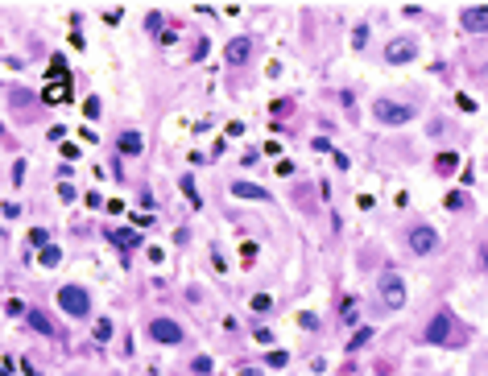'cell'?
I'll return each instance as SVG.
<instances>
[{"label":"cell","mask_w":488,"mask_h":376,"mask_svg":"<svg viewBox=\"0 0 488 376\" xmlns=\"http://www.w3.org/2000/svg\"><path fill=\"white\" fill-rule=\"evenodd\" d=\"M182 190H186V199H191V207H203V199L195 195V182H191V178H182Z\"/></svg>","instance_id":"cell-21"},{"label":"cell","mask_w":488,"mask_h":376,"mask_svg":"<svg viewBox=\"0 0 488 376\" xmlns=\"http://www.w3.org/2000/svg\"><path fill=\"white\" fill-rule=\"evenodd\" d=\"M447 335H451V315H435V323L427 327V344H447Z\"/></svg>","instance_id":"cell-7"},{"label":"cell","mask_w":488,"mask_h":376,"mask_svg":"<svg viewBox=\"0 0 488 376\" xmlns=\"http://www.w3.org/2000/svg\"><path fill=\"white\" fill-rule=\"evenodd\" d=\"M4 310H8V315H25V306H21L17 298H8V302H4Z\"/></svg>","instance_id":"cell-28"},{"label":"cell","mask_w":488,"mask_h":376,"mask_svg":"<svg viewBox=\"0 0 488 376\" xmlns=\"http://www.w3.org/2000/svg\"><path fill=\"white\" fill-rule=\"evenodd\" d=\"M273 170H277V174H282V178H290V174H294V161H286V157H282V161H277V166H273Z\"/></svg>","instance_id":"cell-25"},{"label":"cell","mask_w":488,"mask_h":376,"mask_svg":"<svg viewBox=\"0 0 488 376\" xmlns=\"http://www.w3.org/2000/svg\"><path fill=\"white\" fill-rule=\"evenodd\" d=\"M435 170H439V174H451V170H460V157H456V153H439V157H435Z\"/></svg>","instance_id":"cell-14"},{"label":"cell","mask_w":488,"mask_h":376,"mask_svg":"<svg viewBox=\"0 0 488 376\" xmlns=\"http://www.w3.org/2000/svg\"><path fill=\"white\" fill-rule=\"evenodd\" d=\"M447 207L460 211V207H464V190H451V195H447Z\"/></svg>","instance_id":"cell-23"},{"label":"cell","mask_w":488,"mask_h":376,"mask_svg":"<svg viewBox=\"0 0 488 376\" xmlns=\"http://www.w3.org/2000/svg\"><path fill=\"white\" fill-rule=\"evenodd\" d=\"M485 265H488V244H485Z\"/></svg>","instance_id":"cell-29"},{"label":"cell","mask_w":488,"mask_h":376,"mask_svg":"<svg viewBox=\"0 0 488 376\" xmlns=\"http://www.w3.org/2000/svg\"><path fill=\"white\" fill-rule=\"evenodd\" d=\"M149 335H153L157 344H182V327H178L174 319H153V323H149Z\"/></svg>","instance_id":"cell-6"},{"label":"cell","mask_w":488,"mask_h":376,"mask_svg":"<svg viewBox=\"0 0 488 376\" xmlns=\"http://www.w3.org/2000/svg\"><path fill=\"white\" fill-rule=\"evenodd\" d=\"M435 248H439V232L435 228H414L410 232V253L414 257H431Z\"/></svg>","instance_id":"cell-4"},{"label":"cell","mask_w":488,"mask_h":376,"mask_svg":"<svg viewBox=\"0 0 488 376\" xmlns=\"http://www.w3.org/2000/svg\"><path fill=\"white\" fill-rule=\"evenodd\" d=\"M460 21H464V29L485 33V29H488V4H485V8H464V12H460Z\"/></svg>","instance_id":"cell-9"},{"label":"cell","mask_w":488,"mask_h":376,"mask_svg":"<svg viewBox=\"0 0 488 376\" xmlns=\"http://www.w3.org/2000/svg\"><path fill=\"white\" fill-rule=\"evenodd\" d=\"M191 368H195V373H199V376H207V373H211V368H215V364H211V360H207V356H199V360H195V364H191Z\"/></svg>","instance_id":"cell-22"},{"label":"cell","mask_w":488,"mask_h":376,"mask_svg":"<svg viewBox=\"0 0 488 376\" xmlns=\"http://www.w3.org/2000/svg\"><path fill=\"white\" fill-rule=\"evenodd\" d=\"M364 41H369V25H356V29H352V46L364 50Z\"/></svg>","instance_id":"cell-17"},{"label":"cell","mask_w":488,"mask_h":376,"mask_svg":"<svg viewBox=\"0 0 488 376\" xmlns=\"http://www.w3.org/2000/svg\"><path fill=\"white\" fill-rule=\"evenodd\" d=\"M265 364H269V368H286V364H290V356H286V352H269V356H265Z\"/></svg>","instance_id":"cell-20"},{"label":"cell","mask_w":488,"mask_h":376,"mask_svg":"<svg viewBox=\"0 0 488 376\" xmlns=\"http://www.w3.org/2000/svg\"><path fill=\"white\" fill-rule=\"evenodd\" d=\"M240 376H261V373H240Z\"/></svg>","instance_id":"cell-30"},{"label":"cell","mask_w":488,"mask_h":376,"mask_svg":"<svg viewBox=\"0 0 488 376\" xmlns=\"http://www.w3.org/2000/svg\"><path fill=\"white\" fill-rule=\"evenodd\" d=\"M414 54H418V41H414V37H393V41L385 46V58H389L393 66H402V62H410Z\"/></svg>","instance_id":"cell-5"},{"label":"cell","mask_w":488,"mask_h":376,"mask_svg":"<svg viewBox=\"0 0 488 376\" xmlns=\"http://www.w3.org/2000/svg\"><path fill=\"white\" fill-rule=\"evenodd\" d=\"M29 240H33L37 248H46V228H33V232H29Z\"/></svg>","instance_id":"cell-26"},{"label":"cell","mask_w":488,"mask_h":376,"mask_svg":"<svg viewBox=\"0 0 488 376\" xmlns=\"http://www.w3.org/2000/svg\"><path fill=\"white\" fill-rule=\"evenodd\" d=\"M373 116L381 124H410L414 120V103H402V99H377L373 103Z\"/></svg>","instance_id":"cell-1"},{"label":"cell","mask_w":488,"mask_h":376,"mask_svg":"<svg viewBox=\"0 0 488 376\" xmlns=\"http://www.w3.org/2000/svg\"><path fill=\"white\" fill-rule=\"evenodd\" d=\"M248 54H253V41H248V37H232L228 50H224V58H228L232 66H236V62H248Z\"/></svg>","instance_id":"cell-8"},{"label":"cell","mask_w":488,"mask_h":376,"mask_svg":"<svg viewBox=\"0 0 488 376\" xmlns=\"http://www.w3.org/2000/svg\"><path fill=\"white\" fill-rule=\"evenodd\" d=\"M269 306H273V298H269V294H257V298H253V310H269Z\"/></svg>","instance_id":"cell-24"},{"label":"cell","mask_w":488,"mask_h":376,"mask_svg":"<svg viewBox=\"0 0 488 376\" xmlns=\"http://www.w3.org/2000/svg\"><path fill=\"white\" fill-rule=\"evenodd\" d=\"M340 315H344V323H352V319H356V302H352V298H348V302H344V310H340Z\"/></svg>","instance_id":"cell-27"},{"label":"cell","mask_w":488,"mask_h":376,"mask_svg":"<svg viewBox=\"0 0 488 376\" xmlns=\"http://www.w3.org/2000/svg\"><path fill=\"white\" fill-rule=\"evenodd\" d=\"M232 195H236V199H253V203H265V199H269V190H261V186H253V182H232Z\"/></svg>","instance_id":"cell-10"},{"label":"cell","mask_w":488,"mask_h":376,"mask_svg":"<svg viewBox=\"0 0 488 376\" xmlns=\"http://www.w3.org/2000/svg\"><path fill=\"white\" fill-rule=\"evenodd\" d=\"M369 339H373V331H369V327H360V331H356V335H352V344H348V348H352V352H356V348H364V344H369Z\"/></svg>","instance_id":"cell-19"},{"label":"cell","mask_w":488,"mask_h":376,"mask_svg":"<svg viewBox=\"0 0 488 376\" xmlns=\"http://www.w3.org/2000/svg\"><path fill=\"white\" fill-rule=\"evenodd\" d=\"M58 261H62V248H58V244H46V248L37 253V265H46V269H54Z\"/></svg>","instance_id":"cell-13"},{"label":"cell","mask_w":488,"mask_h":376,"mask_svg":"<svg viewBox=\"0 0 488 376\" xmlns=\"http://www.w3.org/2000/svg\"><path fill=\"white\" fill-rule=\"evenodd\" d=\"M120 149H124V153H141V137H137V132H124V137H120Z\"/></svg>","instance_id":"cell-16"},{"label":"cell","mask_w":488,"mask_h":376,"mask_svg":"<svg viewBox=\"0 0 488 376\" xmlns=\"http://www.w3.org/2000/svg\"><path fill=\"white\" fill-rule=\"evenodd\" d=\"M46 103H66L70 99V79L66 83H46V95H41Z\"/></svg>","instance_id":"cell-11"},{"label":"cell","mask_w":488,"mask_h":376,"mask_svg":"<svg viewBox=\"0 0 488 376\" xmlns=\"http://www.w3.org/2000/svg\"><path fill=\"white\" fill-rule=\"evenodd\" d=\"M108 240H112V244H120V248H133L141 236H137L133 228H120V232H108Z\"/></svg>","instance_id":"cell-12"},{"label":"cell","mask_w":488,"mask_h":376,"mask_svg":"<svg viewBox=\"0 0 488 376\" xmlns=\"http://www.w3.org/2000/svg\"><path fill=\"white\" fill-rule=\"evenodd\" d=\"M95 339H99V344H108V339H112V323H108V319H99V323H95Z\"/></svg>","instance_id":"cell-18"},{"label":"cell","mask_w":488,"mask_h":376,"mask_svg":"<svg viewBox=\"0 0 488 376\" xmlns=\"http://www.w3.org/2000/svg\"><path fill=\"white\" fill-rule=\"evenodd\" d=\"M58 306H62L70 319H83V315L91 310V294H87L83 286H62V290H58Z\"/></svg>","instance_id":"cell-2"},{"label":"cell","mask_w":488,"mask_h":376,"mask_svg":"<svg viewBox=\"0 0 488 376\" xmlns=\"http://www.w3.org/2000/svg\"><path fill=\"white\" fill-rule=\"evenodd\" d=\"M29 323H33V331H41V335H54V323H50L46 315H37V310H29Z\"/></svg>","instance_id":"cell-15"},{"label":"cell","mask_w":488,"mask_h":376,"mask_svg":"<svg viewBox=\"0 0 488 376\" xmlns=\"http://www.w3.org/2000/svg\"><path fill=\"white\" fill-rule=\"evenodd\" d=\"M381 298H385V306H393V310H402L406 306V281L389 269V273H381Z\"/></svg>","instance_id":"cell-3"}]
</instances>
